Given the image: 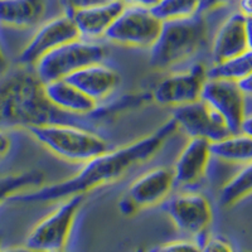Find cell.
<instances>
[{"label":"cell","mask_w":252,"mask_h":252,"mask_svg":"<svg viewBox=\"0 0 252 252\" xmlns=\"http://www.w3.org/2000/svg\"><path fill=\"white\" fill-rule=\"evenodd\" d=\"M126 8L119 0H110L107 3L89 9H83L71 15L75 20L82 39L94 40L106 35L110 27Z\"/></svg>","instance_id":"17"},{"label":"cell","mask_w":252,"mask_h":252,"mask_svg":"<svg viewBox=\"0 0 252 252\" xmlns=\"http://www.w3.org/2000/svg\"><path fill=\"white\" fill-rule=\"evenodd\" d=\"M150 252H159V251H158V250L155 249V250H153V251H150Z\"/></svg>","instance_id":"38"},{"label":"cell","mask_w":252,"mask_h":252,"mask_svg":"<svg viewBox=\"0 0 252 252\" xmlns=\"http://www.w3.org/2000/svg\"><path fill=\"white\" fill-rule=\"evenodd\" d=\"M132 94H125L115 102L98 106L91 115L69 114L49 101L44 83L28 67H19L0 80V129H29L44 125H76L90 129L120 112L135 109Z\"/></svg>","instance_id":"1"},{"label":"cell","mask_w":252,"mask_h":252,"mask_svg":"<svg viewBox=\"0 0 252 252\" xmlns=\"http://www.w3.org/2000/svg\"><path fill=\"white\" fill-rule=\"evenodd\" d=\"M202 0H159L152 12L163 22L182 19L197 14Z\"/></svg>","instance_id":"24"},{"label":"cell","mask_w":252,"mask_h":252,"mask_svg":"<svg viewBox=\"0 0 252 252\" xmlns=\"http://www.w3.org/2000/svg\"><path fill=\"white\" fill-rule=\"evenodd\" d=\"M44 91L53 105L69 114L86 116L94 114L98 107V102H96L86 94H83L81 90L67 82L66 80L46 83Z\"/></svg>","instance_id":"19"},{"label":"cell","mask_w":252,"mask_h":252,"mask_svg":"<svg viewBox=\"0 0 252 252\" xmlns=\"http://www.w3.org/2000/svg\"><path fill=\"white\" fill-rule=\"evenodd\" d=\"M123 1L125 5H138V6H146V8H153L159 0H119Z\"/></svg>","instance_id":"32"},{"label":"cell","mask_w":252,"mask_h":252,"mask_svg":"<svg viewBox=\"0 0 252 252\" xmlns=\"http://www.w3.org/2000/svg\"><path fill=\"white\" fill-rule=\"evenodd\" d=\"M240 132L252 138V114H246L244 121L241 124Z\"/></svg>","instance_id":"31"},{"label":"cell","mask_w":252,"mask_h":252,"mask_svg":"<svg viewBox=\"0 0 252 252\" xmlns=\"http://www.w3.org/2000/svg\"><path fill=\"white\" fill-rule=\"evenodd\" d=\"M175 186L174 172L168 166H157L148 170L130 184L125 197L136 208H145L160 203Z\"/></svg>","instance_id":"13"},{"label":"cell","mask_w":252,"mask_h":252,"mask_svg":"<svg viewBox=\"0 0 252 252\" xmlns=\"http://www.w3.org/2000/svg\"><path fill=\"white\" fill-rule=\"evenodd\" d=\"M6 60H5V56H4L3 51H1V48H0V75H3L4 72H5L6 69Z\"/></svg>","instance_id":"36"},{"label":"cell","mask_w":252,"mask_h":252,"mask_svg":"<svg viewBox=\"0 0 252 252\" xmlns=\"http://www.w3.org/2000/svg\"><path fill=\"white\" fill-rule=\"evenodd\" d=\"M43 183L44 173L37 169L0 177V204L27 189H38Z\"/></svg>","instance_id":"21"},{"label":"cell","mask_w":252,"mask_h":252,"mask_svg":"<svg viewBox=\"0 0 252 252\" xmlns=\"http://www.w3.org/2000/svg\"><path fill=\"white\" fill-rule=\"evenodd\" d=\"M163 209L181 232L192 236L207 232L213 218L212 206L201 193H182L164 203Z\"/></svg>","instance_id":"11"},{"label":"cell","mask_w":252,"mask_h":252,"mask_svg":"<svg viewBox=\"0 0 252 252\" xmlns=\"http://www.w3.org/2000/svg\"><path fill=\"white\" fill-rule=\"evenodd\" d=\"M47 0H0V26L32 28L43 22Z\"/></svg>","instance_id":"18"},{"label":"cell","mask_w":252,"mask_h":252,"mask_svg":"<svg viewBox=\"0 0 252 252\" xmlns=\"http://www.w3.org/2000/svg\"><path fill=\"white\" fill-rule=\"evenodd\" d=\"M159 252H202V247L198 245L197 241L193 240H179L173 241L169 244L158 247Z\"/></svg>","instance_id":"25"},{"label":"cell","mask_w":252,"mask_h":252,"mask_svg":"<svg viewBox=\"0 0 252 252\" xmlns=\"http://www.w3.org/2000/svg\"><path fill=\"white\" fill-rule=\"evenodd\" d=\"M107 1H110V0H60V4L63 8V13L72 15L78 10L101 5V4L107 3Z\"/></svg>","instance_id":"26"},{"label":"cell","mask_w":252,"mask_h":252,"mask_svg":"<svg viewBox=\"0 0 252 252\" xmlns=\"http://www.w3.org/2000/svg\"><path fill=\"white\" fill-rule=\"evenodd\" d=\"M29 134L61 159L86 163L110 149V145L92 130L76 125H44L29 127Z\"/></svg>","instance_id":"4"},{"label":"cell","mask_w":252,"mask_h":252,"mask_svg":"<svg viewBox=\"0 0 252 252\" xmlns=\"http://www.w3.org/2000/svg\"><path fill=\"white\" fill-rule=\"evenodd\" d=\"M173 119L178 129L189 138H202L216 143L231 135L222 116L203 100L175 107Z\"/></svg>","instance_id":"12"},{"label":"cell","mask_w":252,"mask_h":252,"mask_svg":"<svg viewBox=\"0 0 252 252\" xmlns=\"http://www.w3.org/2000/svg\"><path fill=\"white\" fill-rule=\"evenodd\" d=\"M238 12L246 18H252V0H237Z\"/></svg>","instance_id":"30"},{"label":"cell","mask_w":252,"mask_h":252,"mask_svg":"<svg viewBox=\"0 0 252 252\" xmlns=\"http://www.w3.org/2000/svg\"><path fill=\"white\" fill-rule=\"evenodd\" d=\"M246 94L236 81L208 78L202 90L201 100L218 112L231 134H238L246 116Z\"/></svg>","instance_id":"10"},{"label":"cell","mask_w":252,"mask_h":252,"mask_svg":"<svg viewBox=\"0 0 252 252\" xmlns=\"http://www.w3.org/2000/svg\"><path fill=\"white\" fill-rule=\"evenodd\" d=\"M0 244H1V237H0Z\"/></svg>","instance_id":"39"},{"label":"cell","mask_w":252,"mask_h":252,"mask_svg":"<svg viewBox=\"0 0 252 252\" xmlns=\"http://www.w3.org/2000/svg\"><path fill=\"white\" fill-rule=\"evenodd\" d=\"M212 157L227 163L247 164L252 161V138L245 134H231L227 138L211 143Z\"/></svg>","instance_id":"20"},{"label":"cell","mask_w":252,"mask_h":252,"mask_svg":"<svg viewBox=\"0 0 252 252\" xmlns=\"http://www.w3.org/2000/svg\"><path fill=\"white\" fill-rule=\"evenodd\" d=\"M163 20L146 6L126 5L105 37L121 46L152 48L160 34Z\"/></svg>","instance_id":"7"},{"label":"cell","mask_w":252,"mask_h":252,"mask_svg":"<svg viewBox=\"0 0 252 252\" xmlns=\"http://www.w3.org/2000/svg\"><path fill=\"white\" fill-rule=\"evenodd\" d=\"M252 194V161L232 177L220 190V206L229 207Z\"/></svg>","instance_id":"23"},{"label":"cell","mask_w":252,"mask_h":252,"mask_svg":"<svg viewBox=\"0 0 252 252\" xmlns=\"http://www.w3.org/2000/svg\"><path fill=\"white\" fill-rule=\"evenodd\" d=\"M61 252H63V251H61Z\"/></svg>","instance_id":"40"},{"label":"cell","mask_w":252,"mask_h":252,"mask_svg":"<svg viewBox=\"0 0 252 252\" xmlns=\"http://www.w3.org/2000/svg\"><path fill=\"white\" fill-rule=\"evenodd\" d=\"M246 40L247 47L252 51V18H246Z\"/></svg>","instance_id":"35"},{"label":"cell","mask_w":252,"mask_h":252,"mask_svg":"<svg viewBox=\"0 0 252 252\" xmlns=\"http://www.w3.org/2000/svg\"><path fill=\"white\" fill-rule=\"evenodd\" d=\"M106 56L105 47L94 40L80 38L47 53L37 62L34 72L46 85L53 81L64 80L72 73L94 63H101Z\"/></svg>","instance_id":"5"},{"label":"cell","mask_w":252,"mask_h":252,"mask_svg":"<svg viewBox=\"0 0 252 252\" xmlns=\"http://www.w3.org/2000/svg\"><path fill=\"white\" fill-rule=\"evenodd\" d=\"M212 158L211 141L202 138H190L174 164L175 184L190 186L201 181Z\"/></svg>","instance_id":"14"},{"label":"cell","mask_w":252,"mask_h":252,"mask_svg":"<svg viewBox=\"0 0 252 252\" xmlns=\"http://www.w3.org/2000/svg\"><path fill=\"white\" fill-rule=\"evenodd\" d=\"M208 68L197 62L188 69L166 76L155 86L152 98L163 106H183L201 100L202 90L208 80Z\"/></svg>","instance_id":"9"},{"label":"cell","mask_w":252,"mask_h":252,"mask_svg":"<svg viewBox=\"0 0 252 252\" xmlns=\"http://www.w3.org/2000/svg\"><path fill=\"white\" fill-rule=\"evenodd\" d=\"M64 80L98 102L105 100L118 89L121 78L114 68L105 66L101 62L85 67Z\"/></svg>","instance_id":"16"},{"label":"cell","mask_w":252,"mask_h":252,"mask_svg":"<svg viewBox=\"0 0 252 252\" xmlns=\"http://www.w3.org/2000/svg\"><path fill=\"white\" fill-rule=\"evenodd\" d=\"M178 130L177 123L172 118L152 134L90 159L77 174L67 181L39 187L28 193H20L14 195L13 199L23 203H48L63 201L72 195H85L98 187L119 181L135 168L152 160Z\"/></svg>","instance_id":"2"},{"label":"cell","mask_w":252,"mask_h":252,"mask_svg":"<svg viewBox=\"0 0 252 252\" xmlns=\"http://www.w3.org/2000/svg\"><path fill=\"white\" fill-rule=\"evenodd\" d=\"M249 51L246 40V17L240 12L229 14L213 38V62L220 63Z\"/></svg>","instance_id":"15"},{"label":"cell","mask_w":252,"mask_h":252,"mask_svg":"<svg viewBox=\"0 0 252 252\" xmlns=\"http://www.w3.org/2000/svg\"><path fill=\"white\" fill-rule=\"evenodd\" d=\"M232 1H235V0H202L198 13L206 14V13L212 12V10H216V9L218 8L228 5V4H231Z\"/></svg>","instance_id":"28"},{"label":"cell","mask_w":252,"mask_h":252,"mask_svg":"<svg viewBox=\"0 0 252 252\" xmlns=\"http://www.w3.org/2000/svg\"><path fill=\"white\" fill-rule=\"evenodd\" d=\"M208 78H226L240 82L252 73V51L244 52L233 58L216 63L208 68Z\"/></svg>","instance_id":"22"},{"label":"cell","mask_w":252,"mask_h":252,"mask_svg":"<svg viewBox=\"0 0 252 252\" xmlns=\"http://www.w3.org/2000/svg\"><path fill=\"white\" fill-rule=\"evenodd\" d=\"M207 37L206 14L197 13L188 18L165 20L150 48L149 64L160 71L173 68L197 55L206 44Z\"/></svg>","instance_id":"3"},{"label":"cell","mask_w":252,"mask_h":252,"mask_svg":"<svg viewBox=\"0 0 252 252\" xmlns=\"http://www.w3.org/2000/svg\"><path fill=\"white\" fill-rule=\"evenodd\" d=\"M83 198V194H77L63 199L53 212L33 227L27 237L26 246L40 252L63 251Z\"/></svg>","instance_id":"6"},{"label":"cell","mask_w":252,"mask_h":252,"mask_svg":"<svg viewBox=\"0 0 252 252\" xmlns=\"http://www.w3.org/2000/svg\"><path fill=\"white\" fill-rule=\"evenodd\" d=\"M135 252H145V251H144L143 249H139V250H136V251H135Z\"/></svg>","instance_id":"37"},{"label":"cell","mask_w":252,"mask_h":252,"mask_svg":"<svg viewBox=\"0 0 252 252\" xmlns=\"http://www.w3.org/2000/svg\"><path fill=\"white\" fill-rule=\"evenodd\" d=\"M0 252H40L37 250H33L28 246H14V247H6V249H0Z\"/></svg>","instance_id":"34"},{"label":"cell","mask_w":252,"mask_h":252,"mask_svg":"<svg viewBox=\"0 0 252 252\" xmlns=\"http://www.w3.org/2000/svg\"><path fill=\"white\" fill-rule=\"evenodd\" d=\"M202 252H235V250L223 237L215 236V237H208L204 246L202 247Z\"/></svg>","instance_id":"27"},{"label":"cell","mask_w":252,"mask_h":252,"mask_svg":"<svg viewBox=\"0 0 252 252\" xmlns=\"http://www.w3.org/2000/svg\"><path fill=\"white\" fill-rule=\"evenodd\" d=\"M12 148V140L6 134L5 130L0 129V160L5 157Z\"/></svg>","instance_id":"29"},{"label":"cell","mask_w":252,"mask_h":252,"mask_svg":"<svg viewBox=\"0 0 252 252\" xmlns=\"http://www.w3.org/2000/svg\"><path fill=\"white\" fill-rule=\"evenodd\" d=\"M238 85H240L241 90L245 92V94L246 96H251L252 97V73L249 76V77L244 78L242 81H240L238 82Z\"/></svg>","instance_id":"33"},{"label":"cell","mask_w":252,"mask_h":252,"mask_svg":"<svg viewBox=\"0 0 252 252\" xmlns=\"http://www.w3.org/2000/svg\"><path fill=\"white\" fill-rule=\"evenodd\" d=\"M80 32L71 15L63 13L58 17L47 20L31 38L23 51L18 56V64L20 67H32L37 64L40 58L57 47L80 39Z\"/></svg>","instance_id":"8"}]
</instances>
